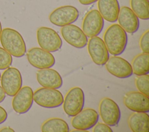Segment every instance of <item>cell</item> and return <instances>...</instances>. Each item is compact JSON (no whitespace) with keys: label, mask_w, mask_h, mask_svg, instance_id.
Here are the masks:
<instances>
[{"label":"cell","mask_w":149,"mask_h":132,"mask_svg":"<svg viewBox=\"0 0 149 132\" xmlns=\"http://www.w3.org/2000/svg\"><path fill=\"white\" fill-rule=\"evenodd\" d=\"M103 41L109 53L118 56L126 49L127 43V33L118 24H113L106 29Z\"/></svg>","instance_id":"6da1fadb"},{"label":"cell","mask_w":149,"mask_h":132,"mask_svg":"<svg viewBox=\"0 0 149 132\" xmlns=\"http://www.w3.org/2000/svg\"><path fill=\"white\" fill-rule=\"evenodd\" d=\"M0 41L3 48L12 56L20 58L26 53L24 40L22 35L15 29L7 27L2 30Z\"/></svg>","instance_id":"7a4b0ae2"},{"label":"cell","mask_w":149,"mask_h":132,"mask_svg":"<svg viewBox=\"0 0 149 132\" xmlns=\"http://www.w3.org/2000/svg\"><path fill=\"white\" fill-rule=\"evenodd\" d=\"M33 100L41 107L55 108L62 105L63 97L56 89L42 87L33 92Z\"/></svg>","instance_id":"3957f363"},{"label":"cell","mask_w":149,"mask_h":132,"mask_svg":"<svg viewBox=\"0 0 149 132\" xmlns=\"http://www.w3.org/2000/svg\"><path fill=\"white\" fill-rule=\"evenodd\" d=\"M37 40L42 49L49 52L59 51L62 45V40L54 29L42 26L37 30Z\"/></svg>","instance_id":"277c9868"},{"label":"cell","mask_w":149,"mask_h":132,"mask_svg":"<svg viewBox=\"0 0 149 132\" xmlns=\"http://www.w3.org/2000/svg\"><path fill=\"white\" fill-rule=\"evenodd\" d=\"M63 109L69 116H74L79 113L84 105V94L79 87L70 89L63 98Z\"/></svg>","instance_id":"5b68a950"},{"label":"cell","mask_w":149,"mask_h":132,"mask_svg":"<svg viewBox=\"0 0 149 132\" xmlns=\"http://www.w3.org/2000/svg\"><path fill=\"white\" fill-rule=\"evenodd\" d=\"M79 16L78 9L71 5H65L54 9L49 15V22L57 26L63 27L75 22Z\"/></svg>","instance_id":"8992f818"},{"label":"cell","mask_w":149,"mask_h":132,"mask_svg":"<svg viewBox=\"0 0 149 132\" xmlns=\"http://www.w3.org/2000/svg\"><path fill=\"white\" fill-rule=\"evenodd\" d=\"M1 87L5 94L13 97L22 88V77L20 71L16 67L6 69L1 76Z\"/></svg>","instance_id":"52a82bcc"},{"label":"cell","mask_w":149,"mask_h":132,"mask_svg":"<svg viewBox=\"0 0 149 132\" xmlns=\"http://www.w3.org/2000/svg\"><path fill=\"white\" fill-rule=\"evenodd\" d=\"M99 113L104 123L109 126L118 125L120 119L121 113L118 105L109 98L105 97L101 100Z\"/></svg>","instance_id":"ba28073f"},{"label":"cell","mask_w":149,"mask_h":132,"mask_svg":"<svg viewBox=\"0 0 149 132\" xmlns=\"http://www.w3.org/2000/svg\"><path fill=\"white\" fill-rule=\"evenodd\" d=\"M27 58L31 66L39 69L51 68L55 63V59L51 52L38 47L30 48Z\"/></svg>","instance_id":"9c48e42d"},{"label":"cell","mask_w":149,"mask_h":132,"mask_svg":"<svg viewBox=\"0 0 149 132\" xmlns=\"http://www.w3.org/2000/svg\"><path fill=\"white\" fill-rule=\"evenodd\" d=\"M104 25V19L99 11L93 9L89 11L83 19L82 30L87 37L98 36L102 31Z\"/></svg>","instance_id":"30bf717a"},{"label":"cell","mask_w":149,"mask_h":132,"mask_svg":"<svg viewBox=\"0 0 149 132\" xmlns=\"http://www.w3.org/2000/svg\"><path fill=\"white\" fill-rule=\"evenodd\" d=\"M87 50L92 60L97 65H104L109 58L104 41L98 36L90 38L87 42Z\"/></svg>","instance_id":"8fae6325"},{"label":"cell","mask_w":149,"mask_h":132,"mask_svg":"<svg viewBox=\"0 0 149 132\" xmlns=\"http://www.w3.org/2000/svg\"><path fill=\"white\" fill-rule=\"evenodd\" d=\"M61 35L66 42L76 48H84L88 42V38L82 29L74 24H68L62 27Z\"/></svg>","instance_id":"7c38bea8"},{"label":"cell","mask_w":149,"mask_h":132,"mask_svg":"<svg viewBox=\"0 0 149 132\" xmlns=\"http://www.w3.org/2000/svg\"><path fill=\"white\" fill-rule=\"evenodd\" d=\"M98 119L99 115L95 109L86 108L73 116L71 124L74 129L87 131L95 126Z\"/></svg>","instance_id":"4fadbf2b"},{"label":"cell","mask_w":149,"mask_h":132,"mask_svg":"<svg viewBox=\"0 0 149 132\" xmlns=\"http://www.w3.org/2000/svg\"><path fill=\"white\" fill-rule=\"evenodd\" d=\"M108 72L119 79H126L133 74L131 64L123 58L113 56L105 64Z\"/></svg>","instance_id":"5bb4252c"},{"label":"cell","mask_w":149,"mask_h":132,"mask_svg":"<svg viewBox=\"0 0 149 132\" xmlns=\"http://www.w3.org/2000/svg\"><path fill=\"white\" fill-rule=\"evenodd\" d=\"M33 91L29 86L22 87L13 96L12 105L15 112L19 114L27 112L33 103Z\"/></svg>","instance_id":"9a60e30c"},{"label":"cell","mask_w":149,"mask_h":132,"mask_svg":"<svg viewBox=\"0 0 149 132\" xmlns=\"http://www.w3.org/2000/svg\"><path fill=\"white\" fill-rule=\"evenodd\" d=\"M123 103L129 110L136 112H149L148 97L140 91H130L125 94Z\"/></svg>","instance_id":"2e32d148"},{"label":"cell","mask_w":149,"mask_h":132,"mask_svg":"<svg viewBox=\"0 0 149 132\" xmlns=\"http://www.w3.org/2000/svg\"><path fill=\"white\" fill-rule=\"evenodd\" d=\"M139 19L131 8L124 6L120 8L117 20L119 25L126 33L133 34L137 32L139 28Z\"/></svg>","instance_id":"e0dca14e"},{"label":"cell","mask_w":149,"mask_h":132,"mask_svg":"<svg viewBox=\"0 0 149 132\" xmlns=\"http://www.w3.org/2000/svg\"><path fill=\"white\" fill-rule=\"evenodd\" d=\"M38 83L45 88L58 89L62 87L63 81L60 74L55 70L46 68L41 69L36 73Z\"/></svg>","instance_id":"ac0fdd59"},{"label":"cell","mask_w":149,"mask_h":132,"mask_svg":"<svg viewBox=\"0 0 149 132\" xmlns=\"http://www.w3.org/2000/svg\"><path fill=\"white\" fill-rule=\"evenodd\" d=\"M97 6L104 19L110 23L117 21L120 10L118 0H98Z\"/></svg>","instance_id":"d6986e66"},{"label":"cell","mask_w":149,"mask_h":132,"mask_svg":"<svg viewBox=\"0 0 149 132\" xmlns=\"http://www.w3.org/2000/svg\"><path fill=\"white\" fill-rule=\"evenodd\" d=\"M128 124L133 132H148V115L146 112H134L129 116Z\"/></svg>","instance_id":"ffe728a7"},{"label":"cell","mask_w":149,"mask_h":132,"mask_svg":"<svg viewBox=\"0 0 149 132\" xmlns=\"http://www.w3.org/2000/svg\"><path fill=\"white\" fill-rule=\"evenodd\" d=\"M133 73L137 76L149 73V54L141 53L136 55L132 62Z\"/></svg>","instance_id":"44dd1931"},{"label":"cell","mask_w":149,"mask_h":132,"mask_svg":"<svg viewBox=\"0 0 149 132\" xmlns=\"http://www.w3.org/2000/svg\"><path fill=\"white\" fill-rule=\"evenodd\" d=\"M43 132H68L69 127L65 120L58 117H52L45 120L41 125Z\"/></svg>","instance_id":"7402d4cb"},{"label":"cell","mask_w":149,"mask_h":132,"mask_svg":"<svg viewBox=\"0 0 149 132\" xmlns=\"http://www.w3.org/2000/svg\"><path fill=\"white\" fill-rule=\"evenodd\" d=\"M131 9L141 20L149 19L148 0H130Z\"/></svg>","instance_id":"603a6c76"},{"label":"cell","mask_w":149,"mask_h":132,"mask_svg":"<svg viewBox=\"0 0 149 132\" xmlns=\"http://www.w3.org/2000/svg\"><path fill=\"white\" fill-rule=\"evenodd\" d=\"M135 84L138 90L148 97L149 94V76L148 74L138 76L135 80Z\"/></svg>","instance_id":"cb8c5ba5"},{"label":"cell","mask_w":149,"mask_h":132,"mask_svg":"<svg viewBox=\"0 0 149 132\" xmlns=\"http://www.w3.org/2000/svg\"><path fill=\"white\" fill-rule=\"evenodd\" d=\"M12 55L4 48L0 47V70H5L12 65Z\"/></svg>","instance_id":"d4e9b609"},{"label":"cell","mask_w":149,"mask_h":132,"mask_svg":"<svg viewBox=\"0 0 149 132\" xmlns=\"http://www.w3.org/2000/svg\"><path fill=\"white\" fill-rule=\"evenodd\" d=\"M148 41H149V30L146 31L141 36L139 44L140 47L144 53H149L148 49Z\"/></svg>","instance_id":"484cf974"},{"label":"cell","mask_w":149,"mask_h":132,"mask_svg":"<svg viewBox=\"0 0 149 132\" xmlns=\"http://www.w3.org/2000/svg\"><path fill=\"white\" fill-rule=\"evenodd\" d=\"M93 131L94 132H112V130L105 123H97L93 127Z\"/></svg>","instance_id":"4316f807"},{"label":"cell","mask_w":149,"mask_h":132,"mask_svg":"<svg viewBox=\"0 0 149 132\" xmlns=\"http://www.w3.org/2000/svg\"><path fill=\"white\" fill-rule=\"evenodd\" d=\"M8 118V113L5 109L0 106V124L3 123Z\"/></svg>","instance_id":"83f0119b"},{"label":"cell","mask_w":149,"mask_h":132,"mask_svg":"<svg viewBox=\"0 0 149 132\" xmlns=\"http://www.w3.org/2000/svg\"><path fill=\"white\" fill-rule=\"evenodd\" d=\"M78 1L81 5H89L96 2L98 0H78Z\"/></svg>","instance_id":"f1b7e54d"},{"label":"cell","mask_w":149,"mask_h":132,"mask_svg":"<svg viewBox=\"0 0 149 132\" xmlns=\"http://www.w3.org/2000/svg\"><path fill=\"white\" fill-rule=\"evenodd\" d=\"M6 97V94L3 91L2 87L0 86V103H1L5 99Z\"/></svg>","instance_id":"f546056e"},{"label":"cell","mask_w":149,"mask_h":132,"mask_svg":"<svg viewBox=\"0 0 149 132\" xmlns=\"http://www.w3.org/2000/svg\"><path fill=\"white\" fill-rule=\"evenodd\" d=\"M0 131L1 132H2V131H3V132H14L15 130L12 128L7 126V127H4L1 128L0 129Z\"/></svg>","instance_id":"4dcf8cb0"},{"label":"cell","mask_w":149,"mask_h":132,"mask_svg":"<svg viewBox=\"0 0 149 132\" xmlns=\"http://www.w3.org/2000/svg\"><path fill=\"white\" fill-rule=\"evenodd\" d=\"M1 31H2V25H1V21H0V35H1Z\"/></svg>","instance_id":"1f68e13d"},{"label":"cell","mask_w":149,"mask_h":132,"mask_svg":"<svg viewBox=\"0 0 149 132\" xmlns=\"http://www.w3.org/2000/svg\"><path fill=\"white\" fill-rule=\"evenodd\" d=\"M1 73H0V80H1Z\"/></svg>","instance_id":"d6a6232c"}]
</instances>
